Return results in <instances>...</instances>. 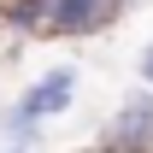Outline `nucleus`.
<instances>
[{
  "instance_id": "obj_1",
  "label": "nucleus",
  "mask_w": 153,
  "mask_h": 153,
  "mask_svg": "<svg viewBox=\"0 0 153 153\" xmlns=\"http://www.w3.org/2000/svg\"><path fill=\"white\" fill-rule=\"evenodd\" d=\"M94 153H153V88L147 82L118 100V112L94 135Z\"/></svg>"
},
{
  "instance_id": "obj_2",
  "label": "nucleus",
  "mask_w": 153,
  "mask_h": 153,
  "mask_svg": "<svg viewBox=\"0 0 153 153\" xmlns=\"http://www.w3.org/2000/svg\"><path fill=\"white\" fill-rule=\"evenodd\" d=\"M76 100V65H53V71H41L30 88L18 94V112H30V118H59L65 106Z\"/></svg>"
},
{
  "instance_id": "obj_3",
  "label": "nucleus",
  "mask_w": 153,
  "mask_h": 153,
  "mask_svg": "<svg viewBox=\"0 0 153 153\" xmlns=\"http://www.w3.org/2000/svg\"><path fill=\"white\" fill-rule=\"evenodd\" d=\"M41 130H47V124L30 118V112H18V106H6V112H0V135H6V141H18V147H41Z\"/></svg>"
},
{
  "instance_id": "obj_4",
  "label": "nucleus",
  "mask_w": 153,
  "mask_h": 153,
  "mask_svg": "<svg viewBox=\"0 0 153 153\" xmlns=\"http://www.w3.org/2000/svg\"><path fill=\"white\" fill-rule=\"evenodd\" d=\"M135 71H141V82H147V88H153V41H147V47H141V59H135Z\"/></svg>"
},
{
  "instance_id": "obj_5",
  "label": "nucleus",
  "mask_w": 153,
  "mask_h": 153,
  "mask_svg": "<svg viewBox=\"0 0 153 153\" xmlns=\"http://www.w3.org/2000/svg\"><path fill=\"white\" fill-rule=\"evenodd\" d=\"M0 153H30V147H18V141H6V147H0Z\"/></svg>"
}]
</instances>
